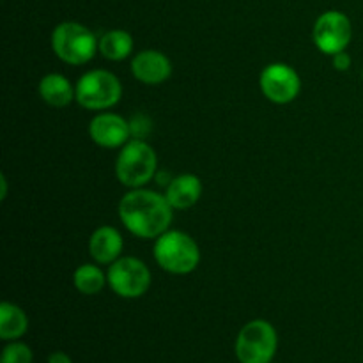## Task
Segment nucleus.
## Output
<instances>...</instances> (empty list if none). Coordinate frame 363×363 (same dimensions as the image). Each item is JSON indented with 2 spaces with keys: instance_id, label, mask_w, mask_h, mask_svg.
I'll return each mask as SVG.
<instances>
[{
  "instance_id": "obj_1",
  "label": "nucleus",
  "mask_w": 363,
  "mask_h": 363,
  "mask_svg": "<svg viewBox=\"0 0 363 363\" xmlns=\"http://www.w3.org/2000/svg\"><path fill=\"white\" fill-rule=\"evenodd\" d=\"M119 218L133 236L156 240L169 230L174 208L165 195L145 188H135L121 199Z\"/></svg>"
},
{
  "instance_id": "obj_2",
  "label": "nucleus",
  "mask_w": 363,
  "mask_h": 363,
  "mask_svg": "<svg viewBox=\"0 0 363 363\" xmlns=\"http://www.w3.org/2000/svg\"><path fill=\"white\" fill-rule=\"evenodd\" d=\"M158 170V156L155 149L142 138H131L123 145L116 162V176L123 186L144 188Z\"/></svg>"
},
{
  "instance_id": "obj_3",
  "label": "nucleus",
  "mask_w": 363,
  "mask_h": 363,
  "mask_svg": "<svg viewBox=\"0 0 363 363\" xmlns=\"http://www.w3.org/2000/svg\"><path fill=\"white\" fill-rule=\"evenodd\" d=\"M155 259L162 269L172 275H188L201 262V250L191 236L181 230H167L156 238Z\"/></svg>"
},
{
  "instance_id": "obj_4",
  "label": "nucleus",
  "mask_w": 363,
  "mask_h": 363,
  "mask_svg": "<svg viewBox=\"0 0 363 363\" xmlns=\"http://www.w3.org/2000/svg\"><path fill=\"white\" fill-rule=\"evenodd\" d=\"M52 50L62 62L82 66L92 60L99 50V41L85 25L62 21L52 32Z\"/></svg>"
},
{
  "instance_id": "obj_5",
  "label": "nucleus",
  "mask_w": 363,
  "mask_h": 363,
  "mask_svg": "<svg viewBox=\"0 0 363 363\" xmlns=\"http://www.w3.org/2000/svg\"><path fill=\"white\" fill-rule=\"evenodd\" d=\"M279 347L275 326L266 319H254L240 330L234 353L240 363H273Z\"/></svg>"
},
{
  "instance_id": "obj_6",
  "label": "nucleus",
  "mask_w": 363,
  "mask_h": 363,
  "mask_svg": "<svg viewBox=\"0 0 363 363\" xmlns=\"http://www.w3.org/2000/svg\"><path fill=\"white\" fill-rule=\"evenodd\" d=\"M77 101L87 110H108L117 105L123 96L119 78L105 69H92L82 74L77 82Z\"/></svg>"
},
{
  "instance_id": "obj_7",
  "label": "nucleus",
  "mask_w": 363,
  "mask_h": 363,
  "mask_svg": "<svg viewBox=\"0 0 363 363\" xmlns=\"http://www.w3.org/2000/svg\"><path fill=\"white\" fill-rule=\"evenodd\" d=\"M108 286L117 296L135 300L147 293L151 286V272L137 257H119L106 273Z\"/></svg>"
},
{
  "instance_id": "obj_8",
  "label": "nucleus",
  "mask_w": 363,
  "mask_h": 363,
  "mask_svg": "<svg viewBox=\"0 0 363 363\" xmlns=\"http://www.w3.org/2000/svg\"><path fill=\"white\" fill-rule=\"evenodd\" d=\"M353 38L351 20L340 11H326L315 20L312 39L318 50L326 55H335L344 52Z\"/></svg>"
},
{
  "instance_id": "obj_9",
  "label": "nucleus",
  "mask_w": 363,
  "mask_h": 363,
  "mask_svg": "<svg viewBox=\"0 0 363 363\" xmlns=\"http://www.w3.org/2000/svg\"><path fill=\"white\" fill-rule=\"evenodd\" d=\"M259 84H261L262 94L277 105H287L294 101L301 89L300 74L282 62L266 66L259 78Z\"/></svg>"
},
{
  "instance_id": "obj_10",
  "label": "nucleus",
  "mask_w": 363,
  "mask_h": 363,
  "mask_svg": "<svg viewBox=\"0 0 363 363\" xmlns=\"http://www.w3.org/2000/svg\"><path fill=\"white\" fill-rule=\"evenodd\" d=\"M89 135L99 147H123L131 138L130 123L112 112H99L89 124Z\"/></svg>"
},
{
  "instance_id": "obj_11",
  "label": "nucleus",
  "mask_w": 363,
  "mask_h": 363,
  "mask_svg": "<svg viewBox=\"0 0 363 363\" xmlns=\"http://www.w3.org/2000/svg\"><path fill=\"white\" fill-rule=\"evenodd\" d=\"M131 73L145 85H160L172 74V62L158 50H144L131 59Z\"/></svg>"
},
{
  "instance_id": "obj_12",
  "label": "nucleus",
  "mask_w": 363,
  "mask_h": 363,
  "mask_svg": "<svg viewBox=\"0 0 363 363\" xmlns=\"http://www.w3.org/2000/svg\"><path fill=\"white\" fill-rule=\"evenodd\" d=\"M124 248L123 236L110 225H101L92 233L89 240V254L98 264H112L119 259Z\"/></svg>"
},
{
  "instance_id": "obj_13",
  "label": "nucleus",
  "mask_w": 363,
  "mask_h": 363,
  "mask_svg": "<svg viewBox=\"0 0 363 363\" xmlns=\"http://www.w3.org/2000/svg\"><path fill=\"white\" fill-rule=\"evenodd\" d=\"M201 195L202 183L195 174H181V176L170 179L167 184V201L170 202L174 209H179V211L194 208Z\"/></svg>"
},
{
  "instance_id": "obj_14",
  "label": "nucleus",
  "mask_w": 363,
  "mask_h": 363,
  "mask_svg": "<svg viewBox=\"0 0 363 363\" xmlns=\"http://www.w3.org/2000/svg\"><path fill=\"white\" fill-rule=\"evenodd\" d=\"M38 91L43 101L53 108H64L73 99H77V89L71 85V82L64 74L59 73H50L43 77Z\"/></svg>"
},
{
  "instance_id": "obj_15",
  "label": "nucleus",
  "mask_w": 363,
  "mask_h": 363,
  "mask_svg": "<svg viewBox=\"0 0 363 363\" xmlns=\"http://www.w3.org/2000/svg\"><path fill=\"white\" fill-rule=\"evenodd\" d=\"M28 330V318L18 305L2 301L0 303V339L18 340Z\"/></svg>"
},
{
  "instance_id": "obj_16",
  "label": "nucleus",
  "mask_w": 363,
  "mask_h": 363,
  "mask_svg": "<svg viewBox=\"0 0 363 363\" xmlns=\"http://www.w3.org/2000/svg\"><path fill=\"white\" fill-rule=\"evenodd\" d=\"M133 52V38L126 30H110L99 38V53L108 60H124Z\"/></svg>"
},
{
  "instance_id": "obj_17",
  "label": "nucleus",
  "mask_w": 363,
  "mask_h": 363,
  "mask_svg": "<svg viewBox=\"0 0 363 363\" xmlns=\"http://www.w3.org/2000/svg\"><path fill=\"white\" fill-rule=\"evenodd\" d=\"M73 284L78 293L92 296V294H98L105 287V284H108V280H106V275L99 266L82 264L74 269Z\"/></svg>"
},
{
  "instance_id": "obj_18",
  "label": "nucleus",
  "mask_w": 363,
  "mask_h": 363,
  "mask_svg": "<svg viewBox=\"0 0 363 363\" xmlns=\"http://www.w3.org/2000/svg\"><path fill=\"white\" fill-rule=\"evenodd\" d=\"M32 360H34V353L27 344L11 340V344L4 347L0 363H32Z\"/></svg>"
},
{
  "instance_id": "obj_19",
  "label": "nucleus",
  "mask_w": 363,
  "mask_h": 363,
  "mask_svg": "<svg viewBox=\"0 0 363 363\" xmlns=\"http://www.w3.org/2000/svg\"><path fill=\"white\" fill-rule=\"evenodd\" d=\"M130 130H131V137L142 138V140H144V138L149 135V131H151V121H149L147 116L138 113V116H135L133 119L130 121Z\"/></svg>"
},
{
  "instance_id": "obj_20",
  "label": "nucleus",
  "mask_w": 363,
  "mask_h": 363,
  "mask_svg": "<svg viewBox=\"0 0 363 363\" xmlns=\"http://www.w3.org/2000/svg\"><path fill=\"white\" fill-rule=\"evenodd\" d=\"M332 57H333V66H335V69L346 71L351 67V57L347 55L346 50L340 53H335V55H332Z\"/></svg>"
},
{
  "instance_id": "obj_21",
  "label": "nucleus",
  "mask_w": 363,
  "mask_h": 363,
  "mask_svg": "<svg viewBox=\"0 0 363 363\" xmlns=\"http://www.w3.org/2000/svg\"><path fill=\"white\" fill-rule=\"evenodd\" d=\"M48 363H73L71 362V357L64 351H53L48 357Z\"/></svg>"
},
{
  "instance_id": "obj_22",
  "label": "nucleus",
  "mask_w": 363,
  "mask_h": 363,
  "mask_svg": "<svg viewBox=\"0 0 363 363\" xmlns=\"http://www.w3.org/2000/svg\"><path fill=\"white\" fill-rule=\"evenodd\" d=\"M0 183H2V195H0V197L6 199L7 197V181H6V177L2 176V181H0Z\"/></svg>"
}]
</instances>
